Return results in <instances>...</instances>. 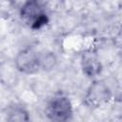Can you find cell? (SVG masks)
<instances>
[{"instance_id": "6da1fadb", "label": "cell", "mask_w": 122, "mask_h": 122, "mask_svg": "<svg viewBox=\"0 0 122 122\" xmlns=\"http://www.w3.org/2000/svg\"><path fill=\"white\" fill-rule=\"evenodd\" d=\"M73 108L71 99L63 93H55L47 102L45 114L51 121H68L71 118Z\"/></svg>"}, {"instance_id": "7a4b0ae2", "label": "cell", "mask_w": 122, "mask_h": 122, "mask_svg": "<svg viewBox=\"0 0 122 122\" xmlns=\"http://www.w3.org/2000/svg\"><path fill=\"white\" fill-rule=\"evenodd\" d=\"M112 99V91L103 80H94L87 89L84 104L91 109H98Z\"/></svg>"}, {"instance_id": "3957f363", "label": "cell", "mask_w": 122, "mask_h": 122, "mask_svg": "<svg viewBox=\"0 0 122 122\" xmlns=\"http://www.w3.org/2000/svg\"><path fill=\"white\" fill-rule=\"evenodd\" d=\"M20 16L30 29L39 30L46 26L49 18L39 0L29 1L20 10Z\"/></svg>"}, {"instance_id": "277c9868", "label": "cell", "mask_w": 122, "mask_h": 122, "mask_svg": "<svg viewBox=\"0 0 122 122\" xmlns=\"http://www.w3.org/2000/svg\"><path fill=\"white\" fill-rule=\"evenodd\" d=\"M14 66L22 73L33 74L41 70L40 53L30 48L23 49L15 55Z\"/></svg>"}, {"instance_id": "5b68a950", "label": "cell", "mask_w": 122, "mask_h": 122, "mask_svg": "<svg viewBox=\"0 0 122 122\" xmlns=\"http://www.w3.org/2000/svg\"><path fill=\"white\" fill-rule=\"evenodd\" d=\"M80 65L83 73L89 78H95L102 71V64L97 53L92 50L82 53Z\"/></svg>"}, {"instance_id": "8992f818", "label": "cell", "mask_w": 122, "mask_h": 122, "mask_svg": "<svg viewBox=\"0 0 122 122\" xmlns=\"http://www.w3.org/2000/svg\"><path fill=\"white\" fill-rule=\"evenodd\" d=\"M6 121L8 122H25L30 120L29 112L22 106L13 105L7 109L6 114Z\"/></svg>"}, {"instance_id": "52a82bcc", "label": "cell", "mask_w": 122, "mask_h": 122, "mask_svg": "<svg viewBox=\"0 0 122 122\" xmlns=\"http://www.w3.org/2000/svg\"><path fill=\"white\" fill-rule=\"evenodd\" d=\"M40 62H41V70L50 71L53 69L57 63L56 55L51 51H47L45 53H40Z\"/></svg>"}, {"instance_id": "ba28073f", "label": "cell", "mask_w": 122, "mask_h": 122, "mask_svg": "<svg viewBox=\"0 0 122 122\" xmlns=\"http://www.w3.org/2000/svg\"><path fill=\"white\" fill-rule=\"evenodd\" d=\"M29 1H30V0H9V3L13 9H15L19 11Z\"/></svg>"}, {"instance_id": "9c48e42d", "label": "cell", "mask_w": 122, "mask_h": 122, "mask_svg": "<svg viewBox=\"0 0 122 122\" xmlns=\"http://www.w3.org/2000/svg\"><path fill=\"white\" fill-rule=\"evenodd\" d=\"M119 56H120V58L122 59V47H121L120 50H119Z\"/></svg>"}]
</instances>
